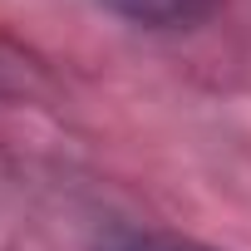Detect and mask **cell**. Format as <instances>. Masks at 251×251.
Segmentation results:
<instances>
[{
	"mask_svg": "<svg viewBox=\"0 0 251 251\" xmlns=\"http://www.w3.org/2000/svg\"><path fill=\"white\" fill-rule=\"evenodd\" d=\"M99 5L148 30H177V25H197L217 0H99Z\"/></svg>",
	"mask_w": 251,
	"mask_h": 251,
	"instance_id": "obj_1",
	"label": "cell"
},
{
	"mask_svg": "<svg viewBox=\"0 0 251 251\" xmlns=\"http://www.w3.org/2000/svg\"><path fill=\"white\" fill-rule=\"evenodd\" d=\"M103 251H207V246L182 241V236H163V231H118V236H108Z\"/></svg>",
	"mask_w": 251,
	"mask_h": 251,
	"instance_id": "obj_2",
	"label": "cell"
}]
</instances>
